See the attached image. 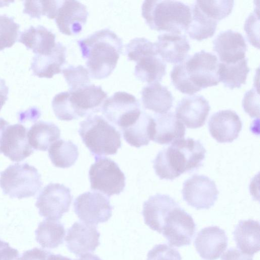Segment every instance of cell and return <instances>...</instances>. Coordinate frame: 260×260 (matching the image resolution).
Returning <instances> with one entry per match:
<instances>
[{"label": "cell", "instance_id": "18", "mask_svg": "<svg viewBox=\"0 0 260 260\" xmlns=\"http://www.w3.org/2000/svg\"><path fill=\"white\" fill-rule=\"evenodd\" d=\"M213 49L220 62H236L245 58L247 45L243 35L228 29L220 32L213 41Z\"/></svg>", "mask_w": 260, "mask_h": 260}, {"label": "cell", "instance_id": "28", "mask_svg": "<svg viewBox=\"0 0 260 260\" xmlns=\"http://www.w3.org/2000/svg\"><path fill=\"white\" fill-rule=\"evenodd\" d=\"M259 223L253 219L239 222L233 232L237 248L243 253L252 256L259 250Z\"/></svg>", "mask_w": 260, "mask_h": 260}, {"label": "cell", "instance_id": "24", "mask_svg": "<svg viewBox=\"0 0 260 260\" xmlns=\"http://www.w3.org/2000/svg\"><path fill=\"white\" fill-rule=\"evenodd\" d=\"M153 119L154 127L152 141L160 144H169L184 138L185 126L174 113L156 114Z\"/></svg>", "mask_w": 260, "mask_h": 260}, {"label": "cell", "instance_id": "5", "mask_svg": "<svg viewBox=\"0 0 260 260\" xmlns=\"http://www.w3.org/2000/svg\"><path fill=\"white\" fill-rule=\"evenodd\" d=\"M142 16L153 30L181 34L185 32L191 20L190 7L178 1H144Z\"/></svg>", "mask_w": 260, "mask_h": 260}, {"label": "cell", "instance_id": "9", "mask_svg": "<svg viewBox=\"0 0 260 260\" xmlns=\"http://www.w3.org/2000/svg\"><path fill=\"white\" fill-rule=\"evenodd\" d=\"M94 158L89 170L91 189L108 197L119 194L125 188V177L117 164L107 157Z\"/></svg>", "mask_w": 260, "mask_h": 260}, {"label": "cell", "instance_id": "4", "mask_svg": "<svg viewBox=\"0 0 260 260\" xmlns=\"http://www.w3.org/2000/svg\"><path fill=\"white\" fill-rule=\"evenodd\" d=\"M107 98V94L101 86L90 83L56 94L52 107L58 119L70 121L100 112Z\"/></svg>", "mask_w": 260, "mask_h": 260}, {"label": "cell", "instance_id": "2", "mask_svg": "<svg viewBox=\"0 0 260 260\" xmlns=\"http://www.w3.org/2000/svg\"><path fill=\"white\" fill-rule=\"evenodd\" d=\"M219 63L215 54L202 50L173 67L170 74L172 82L176 89L188 95L217 85Z\"/></svg>", "mask_w": 260, "mask_h": 260}, {"label": "cell", "instance_id": "36", "mask_svg": "<svg viewBox=\"0 0 260 260\" xmlns=\"http://www.w3.org/2000/svg\"><path fill=\"white\" fill-rule=\"evenodd\" d=\"M61 1H25L23 13L30 18H40L42 15L49 19L55 18Z\"/></svg>", "mask_w": 260, "mask_h": 260}, {"label": "cell", "instance_id": "17", "mask_svg": "<svg viewBox=\"0 0 260 260\" xmlns=\"http://www.w3.org/2000/svg\"><path fill=\"white\" fill-rule=\"evenodd\" d=\"M100 236L95 225L77 221L68 230L65 241L69 251L80 256L96 249Z\"/></svg>", "mask_w": 260, "mask_h": 260}, {"label": "cell", "instance_id": "23", "mask_svg": "<svg viewBox=\"0 0 260 260\" xmlns=\"http://www.w3.org/2000/svg\"><path fill=\"white\" fill-rule=\"evenodd\" d=\"M158 56L165 61L179 63L188 56L190 44L185 35L164 33L154 43Z\"/></svg>", "mask_w": 260, "mask_h": 260}, {"label": "cell", "instance_id": "3", "mask_svg": "<svg viewBox=\"0 0 260 260\" xmlns=\"http://www.w3.org/2000/svg\"><path fill=\"white\" fill-rule=\"evenodd\" d=\"M206 153L200 141L182 138L157 153L153 161V168L160 179L173 180L183 173L200 168Z\"/></svg>", "mask_w": 260, "mask_h": 260}, {"label": "cell", "instance_id": "20", "mask_svg": "<svg viewBox=\"0 0 260 260\" xmlns=\"http://www.w3.org/2000/svg\"><path fill=\"white\" fill-rule=\"evenodd\" d=\"M210 110L209 102L203 96H189L178 103L175 115L187 127L197 128L205 124Z\"/></svg>", "mask_w": 260, "mask_h": 260}, {"label": "cell", "instance_id": "27", "mask_svg": "<svg viewBox=\"0 0 260 260\" xmlns=\"http://www.w3.org/2000/svg\"><path fill=\"white\" fill-rule=\"evenodd\" d=\"M141 101L145 109L162 114L167 113L173 107L174 98L166 86L155 82L143 88Z\"/></svg>", "mask_w": 260, "mask_h": 260}, {"label": "cell", "instance_id": "41", "mask_svg": "<svg viewBox=\"0 0 260 260\" xmlns=\"http://www.w3.org/2000/svg\"><path fill=\"white\" fill-rule=\"evenodd\" d=\"M259 94L256 89L247 91L242 102L245 111L251 117H259Z\"/></svg>", "mask_w": 260, "mask_h": 260}, {"label": "cell", "instance_id": "44", "mask_svg": "<svg viewBox=\"0 0 260 260\" xmlns=\"http://www.w3.org/2000/svg\"><path fill=\"white\" fill-rule=\"evenodd\" d=\"M19 256L18 251L10 246L8 242L0 248V260H18Z\"/></svg>", "mask_w": 260, "mask_h": 260}, {"label": "cell", "instance_id": "32", "mask_svg": "<svg viewBox=\"0 0 260 260\" xmlns=\"http://www.w3.org/2000/svg\"><path fill=\"white\" fill-rule=\"evenodd\" d=\"M66 231L58 220L46 219L41 222L35 231L36 240L43 247L57 248L63 243Z\"/></svg>", "mask_w": 260, "mask_h": 260}, {"label": "cell", "instance_id": "43", "mask_svg": "<svg viewBox=\"0 0 260 260\" xmlns=\"http://www.w3.org/2000/svg\"><path fill=\"white\" fill-rule=\"evenodd\" d=\"M221 260H253V258L236 248H230L222 254Z\"/></svg>", "mask_w": 260, "mask_h": 260}, {"label": "cell", "instance_id": "39", "mask_svg": "<svg viewBox=\"0 0 260 260\" xmlns=\"http://www.w3.org/2000/svg\"><path fill=\"white\" fill-rule=\"evenodd\" d=\"M179 251L166 244L155 245L147 253L146 260H181Z\"/></svg>", "mask_w": 260, "mask_h": 260}, {"label": "cell", "instance_id": "21", "mask_svg": "<svg viewBox=\"0 0 260 260\" xmlns=\"http://www.w3.org/2000/svg\"><path fill=\"white\" fill-rule=\"evenodd\" d=\"M194 245L201 258L215 260L226 249L228 237L225 232L217 226L206 227L198 233Z\"/></svg>", "mask_w": 260, "mask_h": 260}, {"label": "cell", "instance_id": "33", "mask_svg": "<svg viewBox=\"0 0 260 260\" xmlns=\"http://www.w3.org/2000/svg\"><path fill=\"white\" fill-rule=\"evenodd\" d=\"M191 20L185 32L191 39L201 41L212 37L218 22L209 18L199 8L194 2L191 6Z\"/></svg>", "mask_w": 260, "mask_h": 260}, {"label": "cell", "instance_id": "1", "mask_svg": "<svg viewBox=\"0 0 260 260\" xmlns=\"http://www.w3.org/2000/svg\"><path fill=\"white\" fill-rule=\"evenodd\" d=\"M90 77L103 79L115 69L123 49L122 40L108 28L102 29L78 41Z\"/></svg>", "mask_w": 260, "mask_h": 260}, {"label": "cell", "instance_id": "48", "mask_svg": "<svg viewBox=\"0 0 260 260\" xmlns=\"http://www.w3.org/2000/svg\"><path fill=\"white\" fill-rule=\"evenodd\" d=\"M8 124L9 123L6 120L2 117H0V147L3 134ZM0 153H1V149Z\"/></svg>", "mask_w": 260, "mask_h": 260}, {"label": "cell", "instance_id": "37", "mask_svg": "<svg viewBox=\"0 0 260 260\" xmlns=\"http://www.w3.org/2000/svg\"><path fill=\"white\" fill-rule=\"evenodd\" d=\"M19 27L13 18L0 15V51L12 47L15 43Z\"/></svg>", "mask_w": 260, "mask_h": 260}, {"label": "cell", "instance_id": "26", "mask_svg": "<svg viewBox=\"0 0 260 260\" xmlns=\"http://www.w3.org/2000/svg\"><path fill=\"white\" fill-rule=\"evenodd\" d=\"M66 47L58 42L49 54L35 55L30 67L33 74L40 78H52L61 72V67L66 61Z\"/></svg>", "mask_w": 260, "mask_h": 260}, {"label": "cell", "instance_id": "30", "mask_svg": "<svg viewBox=\"0 0 260 260\" xmlns=\"http://www.w3.org/2000/svg\"><path fill=\"white\" fill-rule=\"evenodd\" d=\"M60 136V130L53 123L39 121L27 132L29 145L35 150L45 151Z\"/></svg>", "mask_w": 260, "mask_h": 260}, {"label": "cell", "instance_id": "25", "mask_svg": "<svg viewBox=\"0 0 260 260\" xmlns=\"http://www.w3.org/2000/svg\"><path fill=\"white\" fill-rule=\"evenodd\" d=\"M55 38L54 34L42 25L30 26L21 32L18 42L31 49L35 55H47L55 47Z\"/></svg>", "mask_w": 260, "mask_h": 260}, {"label": "cell", "instance_id": "47", "mask_svg": "<svg viewBox=\"0 0 260 260\" xmlns=\"http://www.w3.org/2000/svg\"><path fill=\"white\" fill-rule=\"evenodd\" d=\"M77 259L74 260H102L98 255L91 253H86L80 256Z\"/></svg>", "mask_w": 260, "mask_h": 260}, {"label": "cell", "instance_id": "40", "mask_svg": "<svg viewBox=\"0 0 260 260\" xmlns=\"http://www.w3.org/2000/svg\"><path fill=\"white\" fill-rule=\"evenodd\" d=\"M259 10L250 14L246 19L244 30L248 41L255 47L259 48Z\"/></svg>", "mask_w": 260, "mask_h": 260}, {"label": "cell", "instance_id": "8", "mask_svg": "<svg viewBox=\"0 0 260 260\" xmlns=\"http://www.w3.org/2000/svg\"><path fill=\"white\" fill-rule=\"evenodd\" d=\"M42 185L38 170L27 163L10 165L0 173V186L4 194L11 198L33 197Z\"/></svg>", "mask_w": 260, "mask_h": 260}, {"label": "cell", "instance_id": "11", "mask_svg": "<svg viewBox=\"0 0 260 260\" xmlns=\"http://www.w3.org/2000/svg\"><path fill=\"white\" fill-rule=\"evenodd\" d=\"M72 199L70 188L62 184L50 183L40 193L36 206L41 216L58 220L69 211Z\"/></svg>", "mask_w": 260, "mask_h": 260}, {"label": "cell", "instance_id": "6", "mask_svg": "<svg viewBox=\"0 0 260 260\" xmlns=\"http://www.w3.org/2000/svg\"><path fill=\"white\" fill-rule=\"evenodd\" d=\"M79 124V134L94 157L114 155L121 147L120 133L102 116H89Z\"/></svg>", "mask_w": 260, "mask_h": 260}, {"label": "cell", "instance_id": "42", "mask_svg": "<svg viewBox=\"0 0 260 260\" xmlns=\"http://www.w3.org/2000/svg\"><path fill=\"white\" fill-rule=\"evenodd\" d=\"M50 251L35 247L24 252L18 260H46Z\"/></svg>", "mask_w": 260, "mask_h": 260}, {"label": "cell", "instance_id": "19", "mask_svg": "<svg viewBox=\"0 0 260 260\" xmlns=\"http://www.w3.org/2000/svg\"><path fill=\"white\" fill-rule=\"evenodd\" d=\"M208 128L211 136L218 143H231L238 137L242 122L234 111L220 110L210 117Z\"/></svg>", "mask_w": 260, "mask_h": 260}, {"label": "cell", "instance_id": "49", "mask_svg": "<svg viewBox=\"0 0 260 260\" xmlns=\"http://www.w3.org/2000/svg\"><path fill=\"white\" fill-rule=\"evenodd\" d=\"M7 242L0 239V248L5 245Z\"/></svg>", "mask_w": 260, "mask_h": 260}, {"label": "cell", "instance_id": "34", "mask_svg": "<svg viewBox=\"0 0 260 260\" xmlns=\"http://www.w3.org/2000/svg\"><path fill=\"white\" fill-rule=\"evenodd\" d=\"M48 155L55 167L68 168L77 161L79 156L78 148L72 141L60 139L50 146Z\"/></svg>", "mask_w": 260, "mask_h": 260}, {"label": "cell", "instance_id": "16", "mask_svg": "<svg viewBox=\"0 0 260 260\" xmlns=\"http://www.w3.org/2000/svg\"><path fill=\"white\" fill-rule=\"evenodd\" d=\"M0 149L12 161H21L29 156L34 150L28 141L27 128L21 124L7 126L3 134Z\"/></svg>", "mask_w": 260, "mask_h": 260}, {"label": "cell", "instance_id": "13", "mask_svg": "<svg viewBox=\"0 0 260 260\" xmlns=\"http://www.w3.org/2000/svg\"><path fill=\"white\" fill-rule=\"evenodd\" d=\"M196 229L192 216L179 206L167 216L161 233L170 245L179 247L191 244Z\"/></svg>", "mask_w": 260, "mask_h": 260}, {"label": "cell", "instance_id": "45", "mask_svg": "<svg viewBox=\"0 0 260 260\" xmlns=\"http://www.w3.org/2000/svg\"><path fill=\"white\" fill-rule=\"evenodd\" d=\"M9 88L5 81L0 78V111L8 99Z\"/></svg>", "mask_w": 260, "mask_h": 260}, {"label": "cell", "instance_id": "7", "mask_svg": "<svg viewBox=\"0 0 260 260\" xmlns=\"http://www.w3.org/2000/svg\"><path fill=\"white\" fill-rule=\"evenodd\" d=\"M129 60L136 62L134 74L143 82H160L166 73V63L158 56L154 43L144 38H136L125 46Z\"/></svg>", "mask_w": 260, "mask_h": 260}, {"label": "cell", "instance_id": "14", "mask_svg": "<svg viewBox=\"0 0 260 260\" xmlns=\"http://www.w3.org/2000/svg\"><path fill=\"white\" fill-rule=\"evenodd\" d=\"M182 194L187 204L197 210L208 209L218 199L214 181L203 175H193L183 183Z\"/></svg>", "mask_w": 260, "mask_h": 260}, {"label": "cell", "instance_id": "15", "mask_svg": "<svg viewBox=\"0 0 260 260\" xmlns=\"http://www.w3.org/2000/svg\"><path fill=\"white\" fill-rule=\"evenodd\" d=\"M88 15L87 7L79 1H61L55 16V23L62 34L67 36L79 34Z\"/></svg>", "mask_w": 260, "mask_h": 260}, {"label": "cell", "instance_id": "29", "mask_svg": "<svg viewBox=\"0 0 260 260\" xmlns=\"http://www.w3.org/2000/svg\"><path fill=\"white\" fill-rule=\"evenodd\" d=\"M154 120L150 115L142 111L140 117L131 126L121 129L125 141L131 146L140 148L147 145L153 133Z\"/></svg>", "mask_w": 260, "mask_h": 260}, {"label": "cell", "instance_id": "46", "mask_svg": "<svg viewBox=\"0 0 260 260\" xmlns=\"http://www.w3.org/2000/svg\"><path fill=\"white\" fill-rule=\"evenodd\" d=\"M46 260H72L71 258L61 255L59 254H54L52 253L48 255Z\"/></svg>", "mask_w": 260, "mask_h": 260}, {"label": "cell", "instance_id": "10", "mask_svg": "<svg viewBox=\"0 0 260 260\" xmlns=\"http://www.w3.org/2000/svg\"><path fill=\"white\" fill-rule=\"evenodd\" d=\"M101 111L109 121L121 130L135 123L142 112L136 97L124 91L116 92L107 98Z\"/></svg>", "mask_w": 260, "mask_h": 260}, {"label": "cell", "instance_id": "22", "mask_svg": "<svg viewBox=\"0 0 260 260\" xmlns=\"http://www.w3.org/2000/svg\"><path fill=\"white\" fill-rule=\"evenodd\" d=\"M179 205L167 194L157 193L144 202L142 214L145 223L159 234L165 220L171 211Z\"/></svg>", "mask_w": 260, "mask_h": 260}, {"label": "cell", "instance_id": "38", "mask_svg": "<svg viewBox=\"0 0 260 260\" xmlns=\"http://www.w3.org/2000/svg\"><path fill=\"white\" fill-rule=\"evenodd\" d=\"M68 85L69 91L90 83V76L87 69L81 65L70 66L62 71Z\"/></svg>", "mask_w": 260, "mask_h": 260}, {"label": "cell", "instance_id": "12", "mask_svg": "<svg viewBox=\"0 0 260 260\" xmlns=\"http://www.w3.org/2000/svg\"><path fill=\"white\" fill-rule=\"evenodd\" d=\"M74 209L82 222L95 225L110 218L113 207L107 196L96 191H87L75 200Z\"/></svg>", "mask_w": 260, "mask_h": 260}, {"label": "cell", "instance_id": "31", "mask_svg": "<svg viewBox=\"0 0 260 260\" xmlns=\"http://www.w3.org/2000/svg\"><path fill=\"white\" fill-rule=\"evenodd\" d=\"M249 71L246 57L234 63L219 62L218 70L219 82L231 89L239 88L246 83Z\"/></svg>", "mask_w": 260, "mask_h": 260}, {"label": "cell", "instance_id": "35", "mask_svg": "<svg viewBox=\"0 0 260 260\" xmlns=\"http://www.w3.org/2000/svg\"><path fill=\"white\" fill-rule=\"evenodd\" d=\"M201 11L209 18L217 21L226 17L232 11L234 1H196Z\"/></svg>", "mask_w": 260, "mask_h": 260}]
</instances>
